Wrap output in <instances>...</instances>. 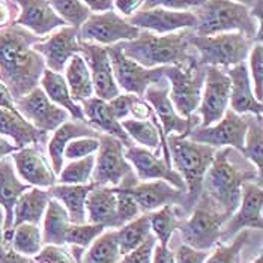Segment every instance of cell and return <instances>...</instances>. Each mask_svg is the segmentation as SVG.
Here are the masks:
<instances>
[{
    "mask_svg": "<svg viewBox=\"0 0 263 263\" xmlns=\"http://www.w3.org/2000/svg\"><path fill=\"white\" fill-rule=\"evenodd\" d=\"M41 40L15 23L0 30V80L14 100L40 84L45 62L33 45Z\"/></svg>",
    "mask_w": 263,
    "mask_h": 263,
    "instance_id": "6da1fadb",
    "label": "cell"
},
{
    "mask_svg": "<svg viewBox=\"0 0 263 263\" xmlns=\"http://www.w3.org/2000/svg\"><path fill=\"white\" fill-rule=\"evenodd\" d=\"M263 181L262 173L242 154L230 146L217 149L204 179L203 193L227 218L238 209L245 182Z\"/></svg>",
    "mask_w": 263,
    "mask_h": 263,
    "instance_id": "7a4b0ae2",
    "label": "cell"
},
{
    "mask_svg": "<svg viewBox=\"0 0 263 263\" xmlns=\"http://www.w3.org/2000/svg\"><path fill=\"white\" fill-rule=\"evenodd\" d=\"M191 29H183L167 35H157L149 30H142L137 38L118 42L122 53L144 68L186 65L197 59L191 53L190 44Z\"/></svg>",
    "mask_w": 263,
    "mask_h": 263,
    "instance_id": "3957f363",
    "label": "cell"
},
{
    "mask_svg": "<svg viewBox=\"0 0 263 263\" xmlns=\"http://www.w3.org/2000/svg\"><path fill=\"white\" fill-rule=\"evenodd\" d=\"M165 140L170 151L172 167L182 176L186 186L182 206L176 209L179 215H190L202 194L203 179L217 149L208 144L191 142L186 137L175 134L167 136Z\"/></svg>",
    "mask_w": 263,
    "mask_h": 263,
    "instance_id": "277c9868",
    "label": "cell"
},
{
    "mask_svg": "<svg viewBox=\"0 0 263 263\" xmlns=\"http://www.w3.org/2000/svg\"><path fill=\"white\" fill-rule=\"evenodd\" d=\"M197 24L193 32L199 36L238 32L254 42H262V26L251 9L233 0H206L194 12Z\"/></svg>",
    "mask_w": 263,
    "mask_h": 263,
    "instance_id": "5b68a950",
    "label": "cell"
},
{
    "mask_svg": "<svg viewBox=\"0 0 263 263\" xmlns=\"http://www.w3.org/2000/svg\"><path fill=\"white\" fill-rule=\"evenodd\" d=\"M227 220L229 218L217 208V204L202 191L190 215L181 218L178 230L185 245L209 251L220 242L221 229Z\"/></svg>",
    "mask_w": 263,
    "mask_h": 263,
    "instance_id": "8992f818",
    "label": "cell"
},
{
    "mask_svg": "<svg viewBox=\"0 0 263 263\" xmlns=\"http://www.w3.org/2000/svg\"><path fill=\"white\" fill-rule=\"evenodd\" d=\"M190 44L197 51L199 65L230 68L233 65L245 62L251 47L256 42L238 32L199 36L191 29Z\"/></svg>",
    "mask_w": 263,
    "mask_h": 263,
    "instance_id": "52a82bcc",
    "label": "cell"
},
{
    "mask_svg": "<svg viewBox=\"0 0 263 263\" xmlns=\"http://www.w3.org/2000/svg\"><path fill=\"white\" fill-rule=\"evenodd\" d=\"M206 66L199 65L197 59L186 65L165 66L164 77L168 81V97L176 113L190 118L196 113L202 98Z\"/></svg>",
    "mask_w": 263,
    "mask_h": 263,
    "instance_id": "ba28073f",
    "label": "cell"
},
{
    "mask_svg": "<svg viewBox=\"0 0 263 263\" xmlns=\"http://www.w3.org/2000/svg\"><path fill=\"white\" fill-rule=\"evenodd\" d=\"M107 53L111 63L113 77L118 84V87L125 93H133L143 98L146 89L151 84H155L164 79L165 66H157V68H144L137 62L128 59L122 53L121 47L118 44L108 45Z\"/></svg>",
    "mask_w": 263,
    "mask_h": 263,
    "instance_id": "9c48e42d",
    "label": "cell"
},
{
    "mask_svg": "<svg viewBox=\"0 0 263 263\" xmlns=\"http://www.w3.org/2000/svg\"><path fill=\"white\" fill-rule=\"evenodd\" d=\"M250 115H238L227 108L224 116L211 126H196L186 136L188 140L212 146L215 149L230 146L236 151H242L245 134L248 129Z\"/></svg>",
    "mask_w": 263,
    "mask_h": 263,
    "instance_id": "30bf717a",
    "label": "cell"
},
{
    "mask_svg": "<svg viewBox=\"0 0 263 263\" xmlns=\"http://www.w3.org/2000/svg\"><path fill=\"white\" fill-rule=\"evenodd\" d=\"M95 155V167L90 182L97 186H118L133 173V165L125 158L123 143L108 134L100 136V147Z\"/></svg>",
    "mask_w": 263,
    "mask_h": 263,
    "instance_id": "8fae6325",
    "label": "cell"
},
{
    "mask_svg": "<svg viewBox=\"0 0 263 263\" xmlns=\"http://www.w3.org/2000/svg\"><path fill=\"white\" fill-rule=\"evenodd\" d=\"M140 29L122 18L115 9L104 11L101 14H90L79 29V40L95 42L104 47L131 41L140 35Z\"/></svg>",
    "mask_w": 263,
    "mask_h": 263,
    "instance_id": "7c38bea8",
    "label": "cell"
},
{
    "mask_svg": "<svg viewBox=\"0 0 263 263\" xmlns=\"http://www.w3.org/2000/svg\"><path fill=\"white\" fill-rule=\"evenodd\" d=\"M168 81L165 80V77L161 79L158 83L151 84L144 95L143 100L149 102V105L154 108V113L157 116V121L160 123L162 129V134L167 136H182L186 137L190 134V131L196 126L200 125V118L194 113L190 118H182L176 113L173 104L170 101L168 97Z\"/></svg>",
    "mask_w": 263,
    "mask_h": 263,
    "instance_id": "4fadbf2b",
    "label": "cell"
},
{
    "mask_svg": "<svg viewBox=\"0 0 263 263\" xmlns=\"http://www.w3.org/2000/svg\"><path fill=\"white\" fill-rule=\"evenodd\" d=\"M230 79L220 66H206L202 98L197 107L200 126H211L220 121L229 108Z\"/></svg>",
    "mask_w": 263,
    "mask_h": 263,
    "instance_id": "5bb4252c",
    "label": "cell"
},
{
    "mask_svg": "<svg viewBox=\"0 0 263 263\" xmlns=\"http://www.w3.org/2000/svg\"><path fill=\"white\" fill-rule=\"evenodd\" d=\"M15 108L27 122L42 133H53L62 123L69 121V113L50 101L40 86L30 90L27 95L14 100Z\"/></svg>",
    "mask_w": 263,
    "mask_h": 263,
    "instance_id": "9a60e30c",
    "label": "cell"
},
{
    "mask_svg": "<svg viewBox=\"0 0 263 263\" xmlns=\"http://www.w3.org/2000/svg\"><path fill=\"white\" fill-rule=\"evenodd\" d=\"M263 190L262 182H245L242 185V197L235 214L224 223L220 235V242L233 239L241 230L256 229L262 230L263 218Z\"/></svg>",
    "mask_w": 263,
    "mask_h": 263,
    "instance_id": "2e32d148",
    "label": "cell"
},
{
    "mask_svg": "<svg viewBox=\"0 0 263 263\" xmlns=\"http://www.w3.org/2000/svg\"><path fill=\"white\" fill-rule=\"evenodd\" d=\"M79 47H80V54L86 61V65L90 72L93 93L104 101H110L122 93L113 77L107 47L80 40H79Z\"/></svg>",
    "mask_w": 263,
    "mask_h": 263,
    "instance_id": "e0dca14e",
    "label": "cell"
},
{
    "mask_svg": "<svg viewBox=\"0 0 263 263\" xmlns=\"http://www.w3.org/2000/svg\"><path fill=\"white\" fill-rule=\"evenodd\" d=\"M33 50L38 51L45 62V68L53 72H63L68 61L80 53L79 47V29L68 26L59 27L48 38H42L33 45Z\"/></svg>",
    "mask_w": 263,
    "mask_h": 263,
    "instance_id": "ac0fdd59",
    "label": "cell"
},
{
    "mask_svg": "<svg viewBox=\"0 0 263 263\" xmlns=\"http://www.w3.org/2000/svg\"><path fill=\"white\" fill-rule=\"evenodd\" d=\"M125 158L133 165V170L139 181L162 179L181 191H186L182 176L162 158L157 157V154H154L152 151L134 144L125 149Z\"/></svg>",
    "mask_w": 263,
    "mask_h": 263,
    "instance_id": "d6986e66",
    "label": "cell"
},
{
    "mask_svg": "<svg viewBox=\"0 0 263 263\" xmlns=\"http://www.w3.org/2000/svg\"><path fill=\"white\" fill-rule=\"evenodd\" d=\"M126 21L140 30H149L157 35H167L183 29H194L197 18L191 11H170L164 8L139 9Z\"/></svg>",
    "mask_w": 263,
    "mask_h": 263,
    "instance_id": "ffe728a7",
    "label": "cell"
},
{
    "mask_svg": "<svg viewBox=\"0 0 263 263\" xmlns=\"http://www.w3.org/2000/svg\"><path fill=\"white\" fill-rule=\"evenodd\" d=\"M11 160L14 162L17 176L30 186L47 190L58 182V176L54 175L48 158L44 155L42 149L36 146L21 147L11 154Z\"/></svg>",
    "mask_w": 263,
    "mask_h": 263,
    "instance_id": "44dd1931",
    "label": "cell"
},
{
    "mask_svg": "<svg viewBox=\"0 0 263 263\" xmlns=\"http://www.w3.org/2000/svg\"><path fill=\"white\" fill-rule=\"evenodd\" d=\"M129 191L143 214L154 212L167 204H175L176 208H181L185 199V191L172 186L162 179L137 181L129 186Z\"/></svg>",
    "mask_w": 263,
    "mask_h": 263,
    "instance_id": "7402d4cb",
    "label": "cell"
},
{
    "mask_svg": "<svg viewBox=\"0 0 263 263\" xmlns=\"http://www.w3.org/2000/svg\"><path fill=\"white\" fill-rule=\"evenodd\" d=\"M15 3L20 8V14L14 23L40 38H45V35L66 24L47 0H15Z\"/></svg>",
    "mask_w": 263,
    "mask_h": 263,
    "instance_id": "603a6c76",
    "label": "cell"
},
{
    "mask_svg": "<svg viewBox=\"0 0 263 263\" xmlns=\"http://www.w3.org/2000/svg\"><path fill=\"white\" fill-rule=\"evenodd\" d=\"M226 74L230 79V110L238 115H254L262 116L263 105L253 93V86L248 74V65L241 62L227 68Z\"/></svg>",
    "mask_w": 263,
    "mask_h": 263,
    "instance_id": "cb8c5ba5",
    "label": "cell"
},
{
    "mask_svg": "<svg viewBox=\"0 0 263 263\" xmlns=\"http://www.w3.org/2000/svg\"><path fill=\"white\" fill-rule=\"evenodd\" d=\"M100 136L101 133L93 129L86 121H66L65 123H62L58 129H54L53 136L47 142V154H48V160L51 162V168L54 175L58 176L61 173L63 161H65L63 151L68 143L79 137L100 139Z\"/></svg>",
    "mask_w": 263,
    "mask_h": 263,
    "instance_id": "d4e9b609",
    "label": "cell"
},
{
    "mask_svg": "<svg viewBox=\"0 0 263 263\" xmlns=\"http://www.w3.org/2000/svg\"><path fill=\"white\" fill-rule=\"evenodd\" d=\"M0 136L9 137L12 144L21 149L26 146H36L42 149L48 142V134L36 129L20 113L0 108Z\"/></svg>",
    "mask_w": 263,
    "mask_h": 263,
    "instance_id": "484cf974",
    "label": "cell"
},
{
    "mask_svg": "<svg viewBox=\"0 0 263 263\" xmlns=\"http://www.w3.org/2000/svg\"><path fill=\"white\" fill-rule=\"evenodd\" d=\"M86 223L119 229L115 186H93L86 197Z\"/></svg>",
    "mask_w": 263,
    "mask_h": 263,
    "instance_id": "4316f807",
    "label": "cell"
},
{
    "mask_svg": "<svg viewBox=\"0 0 263 263\" xmlns=\"http://www.w3.org/2000/svg\"><path fill=\"white\" fill-rule=\"evenodd\" d=\"M81 108L84 113V119L93 129H97L101 134H108L119 139L123 143L125 149L134 146V142L128 137V134L122 128L121 122L111 115L107 101L98 97H92L81 102Z\"/></svg>",
    "mask_w": 263,
    "mask_h": 263,
    "instance_id": "83f0119b",
    "label": "cell"
},
{
    "mask_svg": "<svg viewBox=\"0 0 263 263\" xmlns=\"http://www.w3.org/2000/svg\"><path fill=\"white\" fill-rule=\"evenodd\" d=\"M30 188L32 186L29 183L21 182V179L17 176L11 157H5L3 160H0V206L5 211L3 232L12 227L14 206L21 194Z\"/></svg>",
    "mask_w": 263,
    "mask_h": 263,
    "instance_id": "f1b7e54d",
    "label": "cell"
},
{
    "mask_svg": "<svg viewBox=\"0 0 263 263\" xmlns=\"http://www.w3.org/2000/svg\"><path fill=\"white\" fill-rule=\"evenodd\" d=\"M93 186H95L93 182L83 183V185L54 183L53 186L47 188V193L51 199H56L63 204L71 223L84 224L86 223V197Z\"/></svg>",
    "mask_w": 263,
    "mask_h": 263,
    "instance_id": "f546056e",
    "label": "cell"
},
{
    "mask_svg": "<svg viewBox=\"0 0 263 263\" xmlns=\"http://www.w3.org/2000/svg\"><path fill=\"white\" fill-rule=\"evenodd\" d=\"M40 84L41 89L50 98V101L54 102L56 105H59L62 108H65L74 121H86L81 105L71 98L69 87H68L66 80L62 74L53 72V71L45 68V71L42 72Z\"/></svg>",
    "mask_w": 263,
    "mask_h": 263,
    "instance_id": "4dcf8cb0",
    "label": "cell"
},
{
    "mask_svg": "<svg viewBox=\"0 0 263 263\" xmlns=\"http://www.w3.org/2000/svg\"><path fill=\"white\" fill-rule=\"evenodd\" d=\"M48 200H50V196H48L47 190H44V188L32 186L30 190L24 191L14 206L12 227H17L23 223L40 226L42 217L45 214Z\"/></svg>",
    "mask_w": 263,
    "mask_h": 263,
    "instance_id": "1f68e13d",
    "label": "cell"
},
{
    "mask_svg": "<svg viewBox=\"0 0 263 263\" xmlns=\"http://www.w3.org/2000/svg\"><path fill=\"white\" fill-rule=\"evenodd\" d=\"M65 80L69 87L71 98L74 101L83 102L89 98H92L93 93V86L89 68L86 65V61L83 59L80 53L74 54L65 66Z\"/></svg>",
    "mask_w": 263,
    "mask_h": 263,
    "instance_id": "d6a6232c",
    "label": "cell"
},
{
    "mask_svg": "<svg viewBox=\"0 0 263 263\" xmlns=\"http://www.w3.org/2000/svg\"><path fill=\"white\" fill-rule=\"evenodd\" d=\"M44 227H42V243L45 245H65V236L71 226L66 209L56 199L48 200L45 214H44Z\"/></svg>",
    "mask_w": 263,
    "mask_h": 263,
    "instance_id": "836d02e7",
    "label": "cell"
},
{
    "mask_svg": "<svg viewBox=\"0 0 263 263\" xmlns=\"http://www.w3.org/2000/svg\"><path fill=\"white\" fill-rule=\"evenodd\" d=\"M2 241L17 253L33 257L42 248V235L38 224L23 223L3 232Z\"/></svg>",
    "mask_w": 263,
    "mask_h": 263,
    "instance_id": "e575fe53",
    "label": "cell"
},
{
    "mask_svg": "<svg viewBox=\"0 0 263 263\" xmlns=\"http://www.w3.org/2000/svg\"><path fill=\"white\" fill-rule=\"evenodd\" d=\"M121 257L116 230H104L84 251L81 263H118Z\"/></svg>",
    "mask_w": 263,
    "mask_h": 263,
    "instance_id": "d590c367",
    "label": "cell"
},
{
    "mask_svg": "<svg viewBox=\"0 0 263 263\" xmlns=\"http://www.w3.org/2000/svg\"><path fill=\"white\" fill-rule=\"evenodd\" d=\"M149 223H151V230L155 235L160 245L168 247L175 230H178L179 227L181 215L178 214L175 204H167L154 212H149Z\"/></svg>",
    "mask_w": 263,
    "mask_h": 263,
    "instance_id": "8d00e7d4",
    "label": "cell"
},
{
    "mask_svg": "<svg viewBox=\"0 0 263 263\" xmlns=\"http://www.w3.org/2000/svg\"><path fill=\"white\" fill-rule=\"evenodd\" d=\"M151 233L152 230L149 223V214H142L137 218L131 220L129 223L121 226L116 230V235H118V243L122 256L137 248L140 243L146 241V238Z\"/></svg>",
    "mask_w": 263,
    "mask_h": 263,
    "instance_id": "74e56055",
    "label": "cell"
},
{
    "mask_svg": "<svg viewBox=\"0 0 263 263\" xmlns=\"http://www.w3.org/2000/svg\"><path fill=\"white\" fill-rule=\"evenodd\" d=\"M243 157L254 164V167L262 173L263 172V122L262 116L250 115L248 129L245 134L243 147L241 151Z\"/></svg>",
    "mask_w": 263,
    "mask_h": 263,
    "instance_id": "f35d334b",
    "label": "cell"
},
{
    "mask_svg": "<svg viewBox=\"0 0 263 263\" xmlns=\"http://www.w3.org/2000/svg\"><path fill=\"white\" fill-rule=\"evenodd\" d=\"M95 167V154L87 155L80 160H74L63 165L58 175V182L66 185H83L90 182L92 172Z\"/></svg>",
    "mask_w": 263,
    "mask_h": 263,
    "instance_id": "ab89813d",
    "label": "cell"
},
{
    "mask_svg": "<svg viewBox=\"0 0 263 263\" xmlns=\"http://www.w3.org/2000/svg\"><path fill=\"white\" fill-rule=\"evenodd\" d=\"M53 11L66 24L80 29V26L90 17L92 11L81 0H47Z\"/></svg>",
    "mask_w": 263,
    "mask_h": 263,
    "instance_id": "60d3db41",
    "label": "cell"
},
{
    "mask_svg": "<svg viewBox=\"0 0 263 263\" xmlns=\"http://www.w3.org/2000/svg\"><path fill=\"white\" fill-rule=\"evenodd\" d=\"M248 230H241L229 245L218 242L215 245V251L208 256L204 263H241V253L248 241Z\"/></svg>",
    "mask_w": 263,
    "mask_h": 263,
    "instance_id": "b9f144b4",
    "label": "cell"
},
{
    "mask_svg": "<svg viewBox=\"0 0 263 263\" xmlns=\"http://www.w3.org/2000/svg\"><path fill=\"white\" fill-rule=\"evenodd\" d=\"M105 230V227L101 224H72L69 226L66 236H65V243L69 245H76L81 248H89V245L93 242L102 232Z\"/></svg>",
    "mask_w": 263,
    "mask_h": 263,
    "instance_id": "7bdbcfd3",
    "label": "cell"
},
{
    "mask_svg": "<svg viewBox=\"0 0 263 263\" xmlns=\"http://www.w3.org/2000/svg\"><path fill=\"white\" fill-rule=\"evenodd\" d=\"M250 80H251V86H253V93L256 97L257 101L262 102L263 100V47L262 42H256L250 53Z\"/></svg>",
    "mask_w": 263,
    "mask_h": 263,
    "instance_id": "ee69618b",
    "label": "cell"
},
{
    "mask_svg": "<svg viewBox=\"0 0 263 263\" xmlns=\"http://www.w3.org/2000/svg\"><path fill=\"white\" fill-rule=\"evenodd\" d=\"M100 147V139L95 137H79L66 144L63 151V158L74 161L87 155H93Z\"/></svg>",
    "mask_w": 263,
    "mask_h": 263,
    "instance_id": "f6af8a7d",
    "label": "cell"
},
{
    "mask_svg": "<svg viewBox=\"0 0 263 263\" xmlns=\"http://www.w3.org/2000/svg\"><path fill=\"white\" fill-rule=\"evenodd\" d=\"M35 263H77L65 245H44L41 251L33 256Z\"/></svg>",
    "mask_w": 263,
    "mask_h": 263,
    "instance_id": "bcb514c9",
    "label": "cell"
},
{
    "mask_svg": "<svg viewBox=\"0 0 263 263\" xmlns=\"http://www.w3.org/2000/svg\"><path fill=\"white\" fill-rule=\"evenodd\" d=\"M158 242L155 235L151 233L146 241L143 243H140L137 248H134L133 251L123 254L121 257V260L118 263H151V259H152V251H154V247L155 243Z\"/></svg>",
    "mask_w": 263,
    "mask_h": 263,
    "instance_id": "7dc6e473",
    "label": "cell"
},
{
    "mask_svg": "<svg viewBox=\"0 0 263 263\" xmlns=\"http://www.w3.org/2000/svg\"><path fill=\"white\" fill-rule=\"evenodd\" d=\"M206 0H144L142 9L164 8L170 11H191L202 6Z\"/></svg>",
    "mask_w": 263,
    "mask_h": 263,
    "instance_id": "c3c4849f",
    "label": "cell"
},
{
    "mask_svg": "<svg viewBox=\"0 0 263 263\" xmlns=\"http://www.w3.org/2000/svg\"><path fill=\"white\" fill-rule=\"evenodd\" d=\"M137 98L139 97L133 95V93H119L116 98L107 101V104H108V108H110L111 115L121 122L123 119L131 118V108H133V104L136 102Z\"/></svg>",
    "mask_w": 263,
    "mask_h": 263,
    "instance_id": "681fc988",
    "label": "cell"
},
{
    "mask_svg": "<svg viewBox=\"0 0 263 263\" xmlns=\"http://www.w3.org/2000/svg\"><path fill=\"white\" fill-rule=\"evenodd\" d=\"M208 256H209L208 251L196 250V248H191V247L182 243L175 253V260L176 263H204Z\"/></svg>",
    "mask_w": 263,
    "mask_h": 263,
    "instance_id": "f907efd6",
    "label": "cell"
},
{
    "mask_svg": "<svg viewBox=\"0 0 263 263\" xmlns=\"http://www.w3.org/2000/svg\"><path fill=\"white\" fill-rule=\"evenodd\" d=\"M0 263H35V260L33 257L17 253L0 239Z\"/></svg>",
    "mask_w": 263,
    "mask_h": 263,
    "instance_id": "816d5d0a",
    "label": "cell"
},
{
    "mask_svg": "<svg viewBox=\"0 0 263 263\" xmlns=\"http://www.w3.org/2000/svg\"><path fill=\"white\" fill-rule=\"evenodd\" d=\"M144 0H113V8H116L125 18L134 15L143 6Z\"/></svg>",
    "mask_w": 263,
    "mask_h": 263,
    "instance_id": "f5cc1de1",
    "label": "cell"
},
{
    "mask_svg": "<svg viewBox=\"0 0 263 263\" xmlns=\"http://www.w3.org/2000/svg\"><path fill=\"white\" fill-rule=\"evenodd\" d=\"M154 115H155L154 108L149 105V102H146L140 97L133 104V108H131V118L133 119H151Z\"/></svg>",
    "mask_w": 263,
    "mask_h": 263,
    "instance_id": "db71d44e",
    "label": "cell"
},
{
    "mask_svg": "<svg viewBox=\"0 0 263 263\" xmlns=\"http://www.w3.org/2000/svg\"><path fill=\"white\" fill-rule=\"evenodd\" d=\"M151 263H176L175 253L172 250H168V247H162L157 242L154 247V251H152Z\"/></svg>",
    "mask_w": 263,
    "mask_h": 263,
    "instance_id": "11a10c76",
    "label": "cell"
},
{
    "mask_svg": "<svg viewBox=\"0 0 263 263\" xmlns=\"http://www.w3.org/2000/svg\"><path fill=\"white\" fill-rule=\"evenodd\" d=\"M0 108H6L9 111L18 113L15 108V104H14V98L11 97L8 87L2 83V80H0Z\"/></svg>",
    "mask_w": 263,
    "mask_h": 263,
    "instance_id": "9f6ffc18",
    "label": "cell"
},
{
    "mask_svg": "<svg viewBox=\"0 0 263 263\" xmlns=\"http://www.w3.org/2000/svg\"><path fill=\"white\" fill-rule=\"evenodd\" d=\"M81 2L93 12H104L113 9V0H81Z\"/></svg>",
    "mask_w": 263,
    "mask_h": 263,
    "instance_id": "6f0895ef",
    "label": "cell"
},
{
    "mask_svg": "<svg viewBox=\"0 0 263 263\" xmlns=\"http://www.w3.org/2000/svg\"><path fill=\"white\" fill-rule=\"evenodd\" d=\"M12 21V15H11V9L6 0H0V29H5L8 26H11Z\"/></svg>",
    "mask_w": 263,
    "mask_h": 263,
    "instance_id": "680465c9",
    "label": "cell"
},
{
    "mask_svg": "<svg viewBox=\"0 0 263 263\" xmlns=\"http://www.w3.org/2000/svg\"><path fill=\"white\" fill-rule=\"evenodd\" d=\"M15 151H18V149H17L12 143L9 142V140L3 139V137L0 136V160H3L5 157L14 154Z\"/></svg>",
    "mask_w": 263,
    "mask_h": 263,
    "instance_id": "91938a15",
    "label": "cell"
},
{
    "mask_svg": "<svg viewBox=\"0 0 263 263\" xmlns=\"http://www.w3.org/2000/svg\"><path fill=\"white\" fill-rule=\"evenodd\" d=\"M71 254L74 256V259H76V262L81 263V259H83V254H84V248H81V247H76V245H71Z\"/></svg>",
    "mask_w": 263,
    "mask_h": 263,
    "instance_id": "94428289",
    "label": "cell"
},
{
    "mask_svg": "<svg viewBox=\"0 0 263 263\" xmlns=\"http://www.w3.org/2000/svg\"><path fill=\"white\" fill-rule=\"evenodd\" d=\"M233 2H236V3H241V5H243V6H247V8H253L259 0H233Z\"/></svg>",
    "mask_w": 263,
    "mask_h": 263,
    "instance_id": "6125c7cd",
    "label": "cell"
},
{
    "mask_svg": "<svg viewBox=\"0 0 263 263\" xmlns=\"http://www.w3.org/2000/svg\"><path fill=\"white\" fill-rule=\"evenodd\" d=\"M3 223H5V211L0 206V239L3 238Z\"/></svg>",
    "mask_w": 263,
    "mask_h": 263,
    "instance_id": "be15d7a7",
    "label": "cell"
},
{
    "mask_svg": "<svg viewBox=\"0 0 263 263\" xmlns=\"http://www.w3.org/2000/svg\"><path fill=\"white\" fill-rule=\"evenodd\" d=\"M251 263H263V256H262V254H259V256H257V257H256V259H254V260H253Z\"/></svg>",
    "mask_w": 263,
    "mask_h": 263,
    "instance_id": "e7e4bbea",
    "label": "cell"
}]
</instances>
